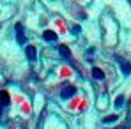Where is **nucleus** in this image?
<instances>
[{
    "label": "nucleus",
    "instance_id": "39448f33",
    "mask_svg": "<svg viewBox=\"0 0 131 129\" xmlns=\"http://www.w3.org/2000/svg\"><path fill=\"white\" fill-rule=\"evenodd\" d=\"M119 64H121V67H122V73H124V74H129L131 73V65L128 64V62H124L122 58H119Z\"/></svg>",
    "mask_w": 131,
    "mask_h": 129
},
{
    "label": "nucleus",
    "instance_id": "f257e3e1",
    "mask_svg": "<svg viewBox=\"0 0 131 129\" xmlns=\"http://www.w3.org/2000/svg\"><path fill=\"white\" fill-rule=\"evenodd\" d=\"M74 92H76V88L71 85V87H64V90L60 92V97L62 99H69V97H73L74 96Z\"/></svg>",
    "mask_w": 131,
    "mask_h": 129
},
{
    "label": "nucleus",
    "instance_id": "7ed1b4c3",
    "mask_svg": "<svg viewBox=\"0 0 131 129\" xmlns=\"http://www.w3.org/2000/svg\"><path fill=\"white\" fill-rule=\"evenodd\" d=\"M43 39L50 41V43H51V41H57V34H55L53 30H46V32L43 34Z\"/></svg>",
    "mask_w": 131,
    "mask_h": 129
},
{
    "label": "nucleus",
    "instance_id": "20e7f679",
    "mask_svg": "<svg viewBox=\"0 0 131 129\" xmlns=\"http://www.w3.org/2000/svg\"><path fill=\"white\" fill-rule=\"evenodd\" d=\"M92 76H94L96 80H103V78H105V73H103L99 67H94V69H92Z\"/></svg>",
    "mask_w": 131,
    "mask_h": 129
},
{
    "label": "nucleus",
    "instance_id": "9b49d317",
    "mask_svg": "<svg viewBox=\"0 0 131 129\" xmlns=\"http://www.w3.org/2000/svg\"><path fill=\"white\" fill-rule=\"evenodd\" d=\"M0 113H2V108H0Z\"/></svg>",
    "mask_w": 131,
    "mask_h": 129
},
{
    "label": "nucleus",
    "instance_id": "423d86ee",
    "mask_svg": "<svg viewBox=\"0 0 131 129\" xmlns=\"http://www.w3.org/2000/svg\"><path fill=\"white\" fill-rule=\"evenodd\" d=\"M59 51H60V55H62L64 58H69V57H71V51L67 50V46H64V44L59 46Z\"/></svg>",
    "mask_w": 131,
    "mask_h": 129
},
{
    "label": "nucleus",
    "instance_id": "9d476101",
    "mask_svg": "<svg viewBox=\"0 0 131 129\" xmlns=\"http://www.w3.org/2000/svg\"><path fill=\"white\" fill-rule=\"evenodd\" d=\"M0 101H2L4 104H7V101H9V97H7V94H5V92H2V94H0Z\"/></svg>",
    "mask_w": 131,
    "mask_h": 129
},
{
    "label": "nucleus",
    "instance_id": "1a4fd4ad",
    "mask_svg": "<svg viewBox=\"0 0 131 129\" xmlns=\"http://www.w3.org/2000/svg\"><path fill=\"white\" fill-rule=\"evenodd\" d=\"M115 120H117V115H108V117H105V119H103V122H105V124L115 122Z\"/></svg>",
    "mask_w": 131,
    "mask_h": 129
},
{
    "label": "nucleus",
    "instance_id": "0eeeda50",
    "mask_svg": "<svg viewBox=\"0 0 131 129\" xmlns=\"http://www.w3.org/2000/svg\"><path fill=\"white\" fill-rule=\"evenodd\" d=\"M16 30H18V43L23 44L25 43V36L21 34V25H16Z\"/></svg>",
    "mask_w": 131,
    "mask_h": 129
},
{
    "label": "nucleus",
    "instance_id": "f03ea898",
    "mask_svg": "<svg viewBox=\"0 0 131 129\" xmlns=\"http://www.w3.org/2000/svg\"><path fill=\"white\" fill-rule=\"evenodd\" d=\"M25 53H27V58H28L30 62H34V60H36V57H37V53H36V48H34V46H27Z\"/></svg>",
    "mask_w": 131,
    "mask_h": 129
},
{
    "label": "nucleus",
    "instance_id": "6e6552de",
    "mask_svg": "<svg viewBox=\"0 0 131 129\" xmlns=\"http://www.w3.org/2000/svg\"><path fill=\"white\" fill-rule=\"evenodd\" d=\"M115 106H117V108H122V106H124V96H119V97L115 99Z\"/></svg>",
    "mask_w": 131,
    "mask_h": 129
}]
</instances>
